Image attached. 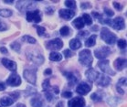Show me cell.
<instances>
[{"label":"cell","instance_id":"6da1fadb","mask_svg":"<svg viewBox=\"0 0 127 107\" xmlns=\"http://www.w3.org/2000/svg\"><path fill=\"white\" fill-rule=\"evenodd\" d=\"M101 38L103 41H105L109 45H113L117 40V37L115 34L111 32L107 28H102L101 31Z\"/></svg>","mask_w":127,"mask_h":107},{"label":"cell","instance_id":"7a4b0ae2","mask_svg":"<svg viewBox=\"0 0 127 107\" xmlns=\"http://www.w3.org/2000/svg\"><path fill=\"white\" fill-rule=\"evenodd\" d=\"M79 59H80V62L82 65L87 67H91L93 63V56H92V52L89 49H83L80 52L79 54Z\"/></svg>","mask_w":127,"mask_h":107},{"label":"cell","instance_id":"3957f363","mask_svg":"<svg viewBox=\"0 0 127 107\" xmlns=\"http://www.w3.org/2000/svg\"><path fill=\"white\" fill-rule=\"evenodd\" d=\"M111 49L109 47L104 46V47H101L99 49H95L94 51V55H95L96 58L100 59V60H103L107 57V56L110 54Z\"/></svg>","mask_w":127,"mask_h":107},{"label":"cell","instance_id":"277c9868","mask_svg":"<svg viewBox=\"0 0 127 107\" xmlns=\"http://www.w3.org/2000/svg\"><path fill=\"white\" fill-rule=\"evenodd\" d=\"M98 66L102 71V72L107 73L109 75H115V71H113V70L111 69L110 64H109V61H107V60L100 61L98 62Z\"/></svg>","mask_w":127,"mask_h":107},{"label":"cell","instance_id":"5b68a950","mask_svg":"<svg viewBox=\"0 0 127 107\" xmlns=\"http://www.w3.org/2000/svg\"><path fill=\"white\" fill-rule=\"evenodd\" d=\"M27 20L29 22H35L38 23L41 21V17L39 11L38 10H34V11H28L27 12Z\"/></svg>","mask_w":127,"mask_h":107},{"label":"cell","instance_id":"8992f818","mask_svg":"<svg viewBox=\"0 0 127 107\" xmlns=\"http://www.w3.org/2000/svg\"><path fill=\"white\" fill-rule=\"evenodd\" d=\"M24 78L29 81V83L35 85L37 81V76H36V71L32 70H25L24 71Z\"/></svg>","mask_w":127,"mask_h":107},{"label":"cell","instance_id":"52a82bcc","mask_svg":"<svg viewBox=\"0 0 127 107\" xmlns=\"http://www.w3.org/2000/svg\"><path fill=\"white\" fill-rule=\"evenodd\" d=\"M85 101L82 97H74L71 100H69L68 103L69 107H84Z\"/></svg>","mask_w":127,"mask_h":107},{"label":"cell","instance_id":"ba28073f","mask_svg":"<svg viewBox=\"0 0 127 107\" xmlns=\"http://www.w3.org/2000/svg\"><path fill=\"white\" fill-rule=\"evenodd\" d=\"M111 26L113 27L115 30H122V29H124V27H125V24H124V19L122 17H116V18H114V19L112 21Z\"/></svg>","mask_w":127,"mask_h":107},{"label":"cell","instance_id":"9c48e42d","mask_svg":"<svg viewBox=\"0 0 127 107\" xmlns=\"http://www.w3.org/2000/svg\"><path fill=\"white\" fill-rule=\"evenodd\" d=\"M62 46H63V42L60 38H55V39L49 40L47 43V48L51 49H61Z\"/></svg>","mask_w":127,"mask_h":107},{"label":"cell","instance_id":"30bf717a","mask_svg":"<svg viewBox=\"0 0 127 107\" xmlns=\"http://www.w3.org/2000/svg\"><path fill=\"white\" fill-rule=\"evenodd\" d=\"M6 83L10 86H19L21 83V78L17 74H11L6 80Z\"/></svg>","mask_w":127,"mask_h":107},{"label":"cell","instance_id":"8fae6325","mask_svg":"<svg viewBox=\"0 0 127 107\" xmlns=\"http://www.w3.org/2000/svg\"><path fill=\"white\" fill-rule=\"evenodd\" d=\"M28 58L31 61H33L36 64H41L44 61V58L42 57V55H40L39 53H28Z\"/></svg>","mask_w":127,"mask_h":107},{"label":"cell","instance_id":"7c38bea8","mask_svg":"<svg viewBox=\"0 0 127 107\" xmlns=\"http://www.w3.org/2000/svg\"><path fill=\"white\" fill-rule=\"evenodd\" d=\"M76 92L81 95H85V94L91 92V86L88 85V83H85V82L80 83L77 87V89H76Z\"/></svg>","mask_w":127,"mask_h":107},{"label":"cell","instance_id":"4fadbf2b","mask_svg":"<svg viewBox=\"0 0 127 107\" xmlns=\"http://www.w3.org/2000/svg\"><path fill=\"white\" fill-rule=\"evenodd\" d=\"M59 14L63 19H66V20H69L71 19L72 17L75 16V12L73 10H70V9H61Z\"/></svg>","mask_w":127,"mask_h":107},{"label":"cell","instance_id":"5bb4252c","mask_svg":"<svg viewBox=\"0 0 127 107\" xmlns=\"http://www.w3.org/2000/svg\"><path fill=\"white\" fill-rule=\"evenodd\" d=\"M85 75H86V77L88 78V80H90L91 81H96L98 80L99 76H100V73H99L97 71L91 68V69H89L88 71H86Z\"/></svg>","mask_w":127,"mask_h":107},{"label":"cell","instance_id":"9a60e30c","mask_svg":"<svg viewBox=\"0 0 127 107\" xmlns=\"http://www.w3.org/2000/svg\"><path fill=\"white\" fill-rule=\"evenodd\" d=\"M1 61H2V64L6 67V69H8L11 71H16V70H17V63L16 62H14L13 61H10V60H7L6 58L2 59Z\"/></svg>","mask_w":127,"mask_h":107},{"label":"cell","instance_id":"2e32d148","mask_svg":"<svg viewBox=\"0 0 127 107\" xmlns=\"http://www.w3.org/2000/svg\"><path fill=\"white\" fill-rule=\"evenodd\" d=\"M96 81H97V84H98V85L102 86V87H105V86H107V85H109V84H110L111 79L106 75H101V74H100L98 80H97Z\"/></svg>","mask_w":127,"mask_h":107},{"label":"cell","instance_id":"e0dca14e","mask_svg":"<svg viewBox=\"0 0 127 107\" xmlns=\"http://www.w3.org/2000/svg\"><path fill=\"white\" fill-rule=\"evenodd\" d=\"M114 67L117 71H122L126 67V60L125 59L118 58L114 61Z\"/></svg>","mask_w":127,"mask_h":107},{"label":"cell","instance_id":"ac0fdd59","mask_svg":"<svg viewBox=\"0 0 127 107\" xmlns=\"http://www.w3.org/2000/svg\"><path fill=\"white\" fill-rule=\"evenodd\" d=\"M64 75L68 79L69 86H72V85H74L77 82V78H76L75 75L72 72H64Z\"/></svg>","mask_w":127,"mask_h":107},{"label":"cell","instance_id":"d6986e66","mask_svg":"<svg viewBox=\"0 0 127 107\" xmlns=\"http://www.w3.org/2000/svg\"><path fill=\"white\" fill-rule=\"evenodd\" d=\"M13 103H14V100L10 98V97H7V96H4L3 98L0 99V104H1L2 106H10V105L13 104Z\"/></svg>","mask_w":127,"mask_h":107},{"label":"cell","instance_id":"ffe728a7","mask_svg":"<svg viewBox=\"0 0 127 107\" xmlns=\"http://www.w3.org/2000/svg\"><path fill=\"white\" fill-rule=\"evenodd\" d=\"M69 47H70L71 49L76 50V49H80L81 47V42L78 38H73V39H71V40L69 41Z\"/></svg>","mask_w":127,"mask_h":107},{"label":"cell","instance_id":"44dd1931","mask_svg":"<svg viewBox=\"0 0 127 107\" xmlns=\"http://www.w3.org/2000/svg\"><path fill=\"white\" fill-rule=\"evenodd\" d=\"M72 25L75 27L76 29H83V27L85 26V24H84V21L82 19V17H78V18H76L73 20L72 22Z\"/></svg>","mask_w":127,"mask_h":107},{"label":"cell","instance_id":"7402d4cb","mask_svg":"<svg viewBox=\"0 0 127 107\" xmlns=\"http://www.w3.org/2000/svg\"><path fill=\"white\" fill-rule=\"evenodd\" d=\"M30 104L33 107H42L43 106V101L39 97H34L31 99Z\"/></svg>","mask_w":127,"mask_h":107},{"label":"cell","instance_id":"603a6c76","mask_svg":"<svg viewBox=\"0 0 127 107\" xmlns=\"http://www.w3.org/2000/svg\"><path fill=\"white\" fill-rule=\"evenodd\" d=\"M95 42H96V35H92L88 39H86V41H85V46L87 48L93 47L95 45Z\"/></svg>","mask_w":127,"mask_h":107},{"label":"cell","instance_id":"cb8c5ba5","mask_svg":"<svg viewBox=\"0 0 127 107\" xmlns=\"http://www.w3.org/2000/svg\"><path fill=\"white\" fill-rule=\"evenodd\" d=\"M49 59L52 61H61L62 60V55L58 52H51L49 54Z\"/></svg>","mask_w":127,"mask_h":107},{"label":"cell","instance_id":"d4e9b609","mask_svg":"<svg viewBox=\"0 0 127 107\" xmlns=\"http://www.w3.org/2000/svg\"><path fill=\"white\" fill-rule=\"evenodd\" d=\"M13 12L10 9H0V17H11Z\"/></svg>","mask_w":127,"mask_h":107},{"label":"cell","instance_id":"484cf974","mask_svg":"<svg viewBox=\"0 0 127 107\" xmlns=\"http://www.w3.org/2000/svg\"><path fill=\"white\" fill-rule=\"evenodd\" d=\"M82 19L84 21V24L85 25H88V26H91L93 24V19L89 14H83L82 16Z\"/></svg>","mask_w":127,"mask_h":107},{"label":"cell","instance_id":"4316f807","mask_svg":"<svg viewBox=\"0 0 127 107\" xmlns=\"http://www.w3.org/2000/svg\"><path fill=\"white\" fill-rule=\"evenodd\" d=\"M21 39H22V41H25V42H28V43H31V44L36 43V39H35L33 37H31V36H28V35L23 36Z\"/></svg>","mask_w":127,"mask_h":107},{"label":"cell","instance_id":"83f0119b","mask_svg":"<svg viewBox=\"0 0 127 107\" xmlns=\"http://www.w3.org/2000/svg\"><path fill=\"white\" fill-rule=\"evenodd\" d=\"M69 27H67V26H64L62 27L61 29H60V33H61V36H63V37H66V36H68V35L69 34Z\"/></svg>","mask_w":127,"mask_h":107},{"label":"cell","instance_id":"f1b7e54d","mask_svg":"<svg viewBox=\"0 0 127 107\" xmlns=\"http://www.w3.org/2000/svg\"><path fill=\"white\" fill-rule=\"evenodd\" d=\"M42 87H43V92H46V91L49 90L50 89V83H49V79H47L43 81L42 83Z\"/></svg>","mask_w":127,"mask_h":107},{"label":"cell","instance_id":"f546056e","mask_svg":"<svg viewBox=\"0 0 127 107\" xmlns=\"http://www.w3.org/2000/svg\"><path fill=\"white\" fill-rule=\"evenodd\" d=\"M91 98H92V100H93V101L100 102V101H101V100H102V96L100 95L98 93H93V94H92Z\"/></svg>","mask_w":127,"mask_h":107},{"label":"cell","instance_id":"4dcf8cb0","mask_svg":"<svg viewBox=\"0 0 127 107\" xmlns=\"http://www.w3.org/2000/svg\"><path fill=\"white\" fill-rule=\"evenodd\" d=\"M65 6H67V7H69V8H70V10L73 8H75L76 7V2L75 1H65Z\"/></svg>","mask_w":127,"mask_h":107},{"label":"cell","instance_id":"1f68e13d","mask_svg":"<svg viewBox=\"0 0 127 107\" xmlns=\"http://www.w3.org/2000/svg\"><path fill=\"white\" fill-rule=\"evenodd\" d=\"M45 96H46V99L49 102H51L52 100H53V98H54V97H53V94H52V93L50 92V89L45 92Z\"/></svg>","mask_w":127,"mask_h":107},{"label":"cell","instance_id":"d6a6232c","mask_svg":"<svg viewBox=\"0 0 127 107\" xmlns=\"http://www.w3.org/2000/svg\"><path fill=\"white\" fill-rule=\"evenodd\" d=\"M108 104H109V105H111V106H115L116 104H117V102H118V100L116 98H114V97H110V98L108 99Z\"/></svg>","mask_w":127,"mask_h":107},{"label":"cell","instance_id":"836d02e7","mask_svg":"<svg viewBox=\"0 0 127 107\" xmlns=\"http://www.w3.org/2000/svg\"><path fill=\"white\" fill-rule=\"evenodd\" d=\"M20 48H21L20 44L17 43V42H13V43L11 44V49H14L15 51L18 52L19 50H20Z\"/></svg>","mask_w":127,"mask_h":107},{"label":"cell","instance_id":"e575fe53","mask_svg":"<svg viewBox=\"0 0 127 107\" xmlns=\"http://www.w3.org/2000/svg\"><path fill=\"white\" fill-rule=\"evenodd\" d=\"M36 28H37V31H38V34L39 35V36H42V35L45 34V31H46L45 28L39 27V26H36Z\"/></svg>","mask_w":127,"mask_h":107},{"label":"cell","instance_id":"d590c367","mask_svg":"<svg viewBox=\"0 0 127 107\" xmlns=\"http://www.w3.org/2000/svg\"><path fill=\"white\" fill-rule=\"evenodd\" d=\"M117 44L120 49H125V47H126V41L124 39H119Z\"/></svg>","mask_w":127,"mask_h":107},{"label":"cell","instance_id":"8d00e7d4","mask_svg":"<svg viewBox=\"0 0 127 107\" xmlns=\"http://www.w3.org/2000/svg\"><path fill=\"white\" fill-rule=\"evenodd\" d=\"M125 86L126 85V78H122L119 80L118 81V84H117V86L118 87H121V86Z\"/></svg>","mask_w":127,"mask_h":107},{"label":"cell","instance_id":"74e56055","mask_svg":"<svg viewBox=\"0 0 127 107\" xmlns=\"http://www.w3.org/2000/svg\"><path fill=\"white\" fill-rule=\"evenodd\" d=\"M93 16H94V17L95 18H97V19H99L100 20V22H103V19H102V17H101V15H100L99 13H97V12H93Z\"/></svg>","mask_w":127,"mask_h":107},{"label":"cell","instance_id":"f35d334b","mask_svg":"<svg viewBox=\"0 0 127 107\" xmlns=\"http://www.w3.org/2000/svg\"><path fill=\"white\" fill-rule=\"evenodd\" d=\"M104 13H105L107 16H109V17H113V15H114V12L112 11L111 9L107 8V7H105V8H104Z\"/></svg>","mask_w":127,"mask_h":107},{"label":"cell","instance_id":"ab89813d","mask_svg":"<svg viewBox=\"0 0 127 107\" xmlns=\"http://www.w3.org/2000/svg\"><path fill=\"white\" fill-rule=\"evenodd\" d=\"M63 53L66 58H69V57H72V56H73V53H72L69 49H65L63 51Z\"/></svg>","mask_w":127,"mask_h":107},{"label":"cell","instance_id":"60d3db41","mask_svg":"<svg viewBox=\"0 0 127 107\" xmlns=\"http://www.w3.org/2000/svg\"><path fill=\"white\" fill-rule=\"evenodd\" d=\"M6 29H7V26L6 25V23L0 21V31H5Z\"/></svg>","mask_w":127,"mask_h":107},{"label":"cell","instance_id":"b9f144b4","mask_svg":"<svg viewBox=\"0 0 127 107\" xmlns=\"http://www.w3.org/2000/svg\"><path fill=\"white\" fill-rule=\"evenodd\" d=\"M62 97L63 98H70V97H72V93L71 92H64L62 93Z\"/></svg>","mask_w":127,"mask_h":107},{"label":"cell","instance_id":"7bdbcfd3","mask_svg":"<svg viewBox=\"0 0 127 107\" xmlns=\"http://www.w3.org/2000/svg\"><path fill=\"white\" fill-rule=\"evenodd\" d=\"M9 95L13 96V97H14V99H13V100H15V101H16V100H17V99H18V97H19V93H17V92H15V93H9Z\"/></svg>","mask_w":127,"mask_h":107},{"label":"cell","instance_id":"ee69618b","mask_svg":"<svg viewBox=\"0 0 127 107\" xmlns=\"http://www.w3.org/2000/svg\"><path fill=\"white\" fill-rule=\"evenodd\" d=\"M79 36H81V37H82V38H85V37H87L88 35H89V31H87V30H85V31H81L79 32Z\"/></svg>","mask_w":127,"mask_h":107},{"label":"cell","instance_id":"f6af8a7d","mask_svg":"<svg viewBox=\"0 0 127 107\" xmlns=\"http://www.w3.org/2000/svg\"><path fill=\"white\" fill-rule=\"evenodd\" d=\"M113 6H114L116 9H118V10H122V8H123V6L119 3H117V2H113Z\"/></svg>","mask_w":127,"mask_h":107},{"label":"cell","instance_id":"bcb514c9","mask_svg":"<svg viewBox=\"0 0 127 107\" xmlns=\"http://www.w3.org/2000/svg\"><path fill=\"white\" fill-rule=\"evenodd\" d=\"M45 12H46L47 14H49V15H50V14H52L53 12H54V9L52 8V7H47L46 9H45Z\"/></svg>","mask_w":127,"mask_h":107},{"label":"cell","instance_id":"7dc6e473","mask_svg":"<svg viewBox=\"0 0 127 107\" xmlns=\"http://www.w3.org/2000/svg\"><path fill=\"white\" fill-rule=\"evenodd\" d=\"M0 52L3 53V54H7V53H8V50H7V49H6L5 47H1V48H0Z\"/></svg>","mask_w":127,"mask_h":107},{"label":"cell","instance_id":"c3c4849f","mask_svg":"<svg viewBox=\"0 0 127 107\" xmlns=\"http://www.w3.org/2000/svg\"><path fill=\"white\" fill-rule=\"evenodd\" d=\"M5 89H6V84L2 81H0V92H3Z\"/></svg>","mask_w":127,"mask_h":107},{"label":"cell","instance_id":"681fc988","mask_svg":"<svg viewBox=\"0 0 127 107\" xmlns=\"http://www.w3.org/2000/svg\"><path fill=\"white\" fill-rule=\"evenodd\" d=\"M116 90H117V92H118L120 94H124V91L123 90V88H120V87L116 86Z\"/></svg>","mask_w":127,"mask_h":107},{"label":"cell","instance_id":"f907efd6","mask_svg":"<svg viewBox=\"0 0 127 107\" xmlns=\"http://www.w3.org/2000/svg\"><path fill=\"white\" fill-rule=\"evenodd\" d=\"M44 73L46 74V75H49V74H51L52 73V71H51V69H47L45 71H44Z\"/></svg>","mask_w":127,"mask_h":107},{"label":"cell","instance_id":"816d5d0a","mask_svg":"<svg viewBox=\"0 0 127 107\" xmlns=\"http://www.w3.org/2000/svg\"><path fill=\"white\" fill-rule=\"evenodd\" d=\"M63 103L62 102H60V103H58V104L56 105V107H63Z\"/></svg>","mask_w":127,"mask_h":107},{"label":"cell","instance_id":"f5cc1de1","mask_svg":"<svg viewBox=\"0 0 127 107\" xmlns=\"http://www.w3.org/2000/svg\"><path fill=\"white\" fill-rule=\"evenodd\" d=\"M4 2H5V3H8V4H12L13 3V2H14V1H12V0H8V1H4Z\"/></svg>","mask_w":127,"mask_h":107},{"label":"cell","instance_id":"db71d44e","mask_svg":"<svg viewBox=\"0 0 127 107\" xmlns=\"http://www.w3.org/2000/svg\"><path fill=\"white\" fill-rule=\"evenodd\" d=\"M17 107H26V106H25L24 104H18L17 105Z\"/></svg>","mask_w":127,"mask_h":107},{"label":"cell","instance_id":"11a10c76","mask_svg":"<svg viewBox=\"0 0 127 107\" xmlns=\"http://www.w3.org/2000/svg\"><path fill=\"white\" fill-rule=\"evenodd\" d=\"M0 107H1V106H0Z\"/></svg>","mask_w":127,"mask_h":107}]
</instances>
